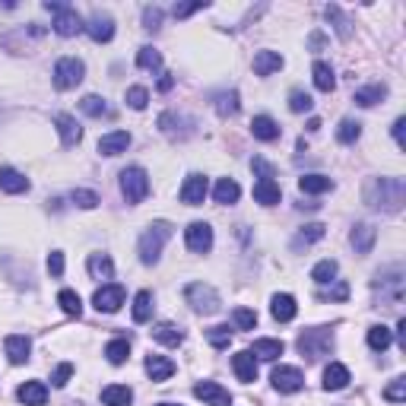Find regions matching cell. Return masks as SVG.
Here are the masks:
<instances>
[{
	"label": "cell",
	"instance_id": "obj_4",
	"mask_svg": "<svg viewBox=\"0 0 406 406\" xmlns=\"http://www.w3.org/2000/svg\"><path fill=\"white\" fill-rule=\"evenodd\" d=\"M184 298H187V305H191L197 314H216V311L222 308L219 292H216L210 282H191V286L184 289Z\"/></svg>",
	"mask_w": 406,
	"mask_h": 406
},
{
	"label": "cell",
	"instance_id": "obj_59",
	"mask_svg": "<svg viewBox=\"0 0 406 406\" xmlns=\"http://www.w3.org/2000/svg\"><path fill=\"white\" fill-rule=\"evenodd\" d=\"M403 127H406V117H397V121H393V140H397V146L400 150H403Z\"/></svg>",
	"mask_w": 406,
	"mask_h": 406
},
{
	"label": "cell",
	"instance_id": "obj_37",
	"mask_svg": "<svg viewBox=\"0 0 406 406\" xmlns=\"http://www.w3.org/2000/svg\"><path fill=\"white\" fill-rule=\"evenodd\" d=\"M324 232H327V226H321V222H311V226H305L302 232L296 235V248H308V245H314V241H321L324 238Z\"/></svg>",
	"mask_w": 406,
	"mask_h": 406
},
{
	"label": "cell",
	"instance_id": "obj_23",
	"mask_svg": "<svg viewBox=\"0 0 406 406\" xmlns=\"http://www.w3.org/2000/svg\"><path fill=\"white\" fill-rule=\"evenodd\" d=\"M0 191H7V194H22L29 191V178L22 172H16V168L3 166L0 168Z\"/></svg>",
	"mask_w": 406,
	"mask_h": 406
},
{
	"label": "cell",
	"instance_id": "obj_2",
	"mask_svg": "<svg viewBox=\"0 0 406 406\" xmlns=\"http://www.w3.org/2000/svg\"><path fill=\"white\" fill-rule=\"evenodd\" d=\"M298 352H302L308 362H317V358L331 356L333 349V331L331 327H314V331H305L302 337H298Z\"/></svg>",
	"mask_w": 406,
	"mask_h": 406
},
{
	"label": "cell",
	"instance_id": "obj_43",
	"mask_svg": "<svg viewBox=\"0 0 406 406\" xmlns=\"http://www.w3.org/2000/svg\"><path fill=\"white\" fill-rule=\"evenodd\" d=\"M137 67L140 70H159L162 67V55H159L152 45H146V48L137 51Z\"/></svg>",
	"mask_w": 406,
	"mask_h": 406
},
{
	"label": "cell",
	"instance_id": "obj_48",
	"mask_svg": "<svg viewBox=\"0 0 406 406\" xmlns=\"http://www.w3.org/2000/svg\"><path fill=\"white\" fill-rule=\"evenodd\" d=\"M317 298H324V302H346V298H349V286H346L343 280H337L331 289L317 292Z\"/></svg>",
	"mask_w": 406,
	"mask_h": 406
},
{
	"label": "cell",
	"instance_id": "obj_56",
	"mask_svg": "<svg viewBox=\"0 0 406 406\" xmlns=\"http://www.w3.org/2000/svg\"><path fill=\"white\" fill-rule=\"evenodd\" d=\"M207 3H175V10H172V16L175 20H187L191 13H197V10H203Z\"/></svg>",
	"mask_w": 406,
	"mask_h": 406
},
{
	"label": "cell",
	"instance_id": "obj_51",
	"mask_svg": "<svg viewBox=\"0 0 406 406\" xmlns=\"http://www.w3.org/2000/svg\"><path fill=\"white\" fill-rule=\"evenodd\" d=\"M146 102H150V92H146L143 86H131V89H127V105H131L133 111H143Z\"/></svg>",
	"mask_w": 406,
	"mask_h": 406
},
{
	"label": "cell",
	"instance_id": "obj_40",
	"mask_svg": "<svg viewBox=\"0 0 406 406\" xmlns=\"http://www.w3.org/2000/svg\"><path fill=\"white\" fill-rule=\"evenodd\" d=\"M57 305H61L64 314H70V317H80V314H83V302H80V296H76L73 289H61V296H57Z\"/></svg>",
	"mask_w": 406,
	"mask_h": 406
},
{
	"label": "cell",
	"instance_id": "obj_31",
	"mask_svg": "<svg viewBox=\"0 0 406 406\" xmlns=\"http://www.w3.org/2000/svg\"><path fill=\"white\" fill-rule=\"evenodd\" d=\"M86 267H89L92 280H111V276H115V263H111L108 254H89Z\"/></svg>",
	"mask_w": 406,
	"mask_h": 406
},
{
	"label": "cell",
	"instance_id": "obj_34",
	"mask_svg": "<svg viewBox=\"0 0 406 406\" xmlns=\"http://www.w3.org/2000/svg\"><path fill=\"white\" fill-rule=\"evenodd\" d=\"M391 343H393V331H387L384 324H375V327H368V346H372L375 352H384Z\"/></svg>",
	"mask_w": 406,
	"mask_h": 406
},
{
	"label": "cell",
	"instance_id": "obj_41",
	"mask_svg": "<svg viewBox=\"0 0 406 406\" xmlns=\"http://www.w3.org/2000/svg\"><path fill=\"white\" fill-rule=\"evenodd\" d=\"M105 356H108L111 365H124L127 356H131V343H127V340H111V343L105 346Z\"/></svg>",
	"mask_w": 406,
	"mask_h": 406
},
{
	"label": "cell",
	"instance_id": "obj_28",
	"mask_svg": "<svg viewBox=\"0 0 406 406\" xmlns=\"http://www.w3.org/2000/svg\"><path fill=\"white\" fill-rule=\"evenodd\" d=\"M280 197H282V191H280V184H276L273 178H263V181H257V184H254V200H257V203H263V207L280 203Z\"/></svg>",
	"mask_w": 406,
	"mask_h": 406
},
{
	"label": "cell",
	"instance_id": "obj_22",
	"mask_svg": "<svg viewBox=\"0 0 406 406\" xmlns=\"http://www.w3.org/2000/svg\"><path fill=\"white\" fill-rule=\"evenodd\" d=\"M16 397H20V403H26V406H45V400H48V387H45L42 381H26V384L16 391Z\"/></svg>",
	"mask_w": 406,
	"mask_h": 406
},
{
	"label": "cell",
	"instance_id": "obj_19",
	"mask_svg": "<svg viewBox=\"0 0 406 406\" xmlns=\"http://www.w3.org/2000/svg\"><path fill=\"white\" fill-rule=\"evenodd\" d=\"M3 346H7V358L13 365H26L29 362V352H32V343H29V337H22V333H10Z\"/></svg>",
	"mask_w": 406,
	"mask_h": 406
},
{
	"label": "cell",
	"instance_id": "obj_27",
	"mask_svg": "<svg viewBox=\"0 0 406 406\" xmlns=\"http://www.w3.org/2000/svg\"><path fill=\"white\" fill-rule=\"evenodd\" d=\"M282 67V55L280 51H257L254 55V73L257 76H270Z\"/></svg>",
	"mask_w": 406,
	"mask_h": 406
},
{
	"label": "cell",
	"instance_id": "obj_10",
	"mask_svg": "<svg viewBox=\"0 0 406 406\" xmlns=\"http://www.w3.org/2000/svg\"><path fill=\"white\" fill-rule=\"evenodd\" d=\"M273 387L280 393H298L305 387V375L298 372V368H292V365H280V368H273Z\"/></svg>",
	"mask_w": 406,
	"mask_h": 406
},
{
	"label": "cell",
	"instance_id": "obj_9",
	"mask_svg": "<svg viewBox=\"0 0 406 406\" xmlns=\"http://www.w3.org/2000/svg\"><path fill=\"white\" fill-rule=\"evenodd\" d=\"M184 241H187V251L207 254V251L213 248V229H210L207 222H191V226L184 229Z\"/></svg>",
	"mask_w": 406,
	"mask_h": 406
},
{
	"label": "cell",
	"instance_id": "obj_32",
	"mask_svg": "<svg viewBox=\"0 0 406 406\" xmlns=\"http://www.w3.org/2000/svg\"><path fill=\"white\" fill-rule=\"evenodd\" d=\"M384 99H387V86L375 83V86H365V89H356V99H352V102L362 105V108H372V105L384 102Z\"/></svg>",
	"mask_w": 406,
	"mask_h": 406
},
{
	"label": "cell",
	"instance_id": "obj_38",
	"mask_svg": "<svg viewBox=\"0 0 406 406\" xmlns=\"http://www.w3.org/2000/svg\"><path fill=\"white\" fill-rule=\"evenodd\" d=\"M152 317V292H137V298H133V321L137 324H146Z\"/></svg>",
	"mask_w": 406,
	"mask_h": 406
},
{
	"label": "cell",
	"instance_id": "obj_7",
	"mask_svg": "<svg viewBox=\"0 0 406 406\" xmlns=\"http://www.w3.org/2000/svg\"><path fill=\"white\" fill-rule=\"evenodd\" d=\"M121 194H124L127 203H143L146 194H150V175L140 166L124 168V172H121Z\"/></svg>",
	"mask_w": 406,
	"mask_h": 406
},
{
	"label": "cell",
	"instance_id": "obj_11",
	"mask_svg": "<svg viewBox=\"0 0 406 406\" xmlns=\"http://www.w3.org/2000/svg\"><path fill=\"white\" fill-rule=\"evenodd\" d=\"M207 191H210V181H207V175H187L184 178V184H181V200H184L187 207H200L203 203V197H207Z\"/></svg>",
	"mask_w": 406,
	"mask_h": 406
},
{
	"label": "cell",
	"instance_id": "obj_30",
	"mask_svg": "<svg viewBox=\"0 0 406 406\" xmlns=\"http://www.w3.org/2000/svg\"><path fill=\"white\" fill-rule=\"evenodd\" d=\"M238 197H241L238 181H232V178H219V181H216V191H213V200H216V203L229 207V203H235Z\"/></svg>",
	"mask_w": 406,
	"mask_h": 406
},
{
	"label": "cell",
	"instance_id": "obj_13",
	"mask_svg": "<svg viewBox=\"0 0 406 406\" xmlns=\"http://www.w3.org/2000/svg\"><path fill=\"white\" fill-rule=\"evenodd\" d=\"M349 241H352V248H356V254H372L375 241H378V229L372 222H358L349 232Z\"/></svg>",
	"mask_w": 406,
	"mask_h": 406
},
{
	"label": "cell",
	"instance_id": "obj_8",
	"mask_svg": "<svg viewBox=\"0 0 406 406\" xmlns=\"http://www.w3.org/2000/svg\"><path fill=\"white\" fill-rule=\"evenodd\" d=\"M92 305H96L99 311H105V314H115V311L124 305V286H117V282H105L102 289H96Z\"/></svg>",
	"mask_w": 406,
	"mask_h": 406
},
{
	"label": "cell",
	"instance_id": "obj_12",
	"mask_svg": "<svg viewBox=\"0 0 406 406\" xmlns=\"http://www.w3.org/2000/svg\"><path fill=\"white\" fill-rule=\"evenodd\" d=\"M194 397L203 400L207 406H232V393L222 384H216V381H200V384L194 387Z\"/></svg>",
	"mask_w": 406,
	"mask_h": 406
},
{
	"label": "cell",
	"instance_id": "obj_25",
	"mask_svg": "<svg viewBox=\"0 0 406 406\" xmlns=\"http://www.w3.org/2000/svg\"><path fill=\"white\" fill-rule=\"evenodd\" d=\"M251 133H254L257 140H263V143H273V140H280V124L267 115H257L254 121H251Z\"/></svg>",
	"mask_w": 406,
	"mask_h": 406
},
{
	"label": "cell",
	"instance_id": "obj_24",
	"mask_svg": "<svg viewBox=\"0 0 406 406\" xmlns=\"http://www.w3.org/2000/svg\"><path fill=\"white\" fill-rule=\"evenodd\" d=\"M146 375L152 381H168L175 375V362L166 356H146Z\"/></svg>",
	"mask_w": 406,
	"mask_h": 406
},
{
	"label": "cell",
	"instance_id": "obj_54",
	"mask_svg": "<svg viewBox=\"0 0 406 406\" xmlns=\"http://www.w3.org/2000/svg\"><path fill=\"white\" fill-rule=\"evenodd\" d=\"M159 26H162V10H159V7H146L143 10V29L156 32Z\"/></svg>",
	"mask_w": 406,
	"mask_h": 406
},
{
	"label": "cell",
	"instance_id": "obj_57",
	"mask_svg": "<svg viewBox=\"0 0 406 406\" xmlns=\"http://www.w3.org/2000/svg\"><path fill=\"white\" fill-rule=\"evenodd\" d=\"M48 273L51 276H64V254H61V251H51V254H48Z\"/></svg>",
	"mask_w": 406,
	"mask_h": 406
},
{
	"label": "cell",
	"instance_id": "obj_60",
	"mask_svg": "<svg viewBox=\"0 0 406 406\" xmlns=\"http://www.w3.org/2000/svg\"><path fill=\"white\" fill-rule=\"evenodd\" d=\"M175 86V76L172 73H162V80H159V92H168Z\"/></svg>",
	"mask_w": 406,
	"mask_h": 406
},
{
	"label": "cell",
	"instance_id": "obj_18",
	"mask_svg": "<svg viewBox=\"0 0 406 406\" xmlns=\"http://www.w3.org/2000/svg\"><path fill=\"white\" fill-rule=\"evenodd\" d=\"M232 368H235V375H238V381H245V384L257 381V358L251 356L248 349L235 352V356H232Z\"/></svg>",
	"mask_w": 406,
	"mask_h": 406
},
{
	"label": "cell",
	"instance_id": "obj_55",
	"mask_svg": "<svg viewBox=\"0 0 406 406\" xmlns=\"http://www.w3.org/2000/svg\"><path fill=\"white\" fill-rule=\"evenodd\" d=\"M70 375H73V365L70 362H64V365H57L55 368V375H51V381H55V387H64L70 381Z\"/></svg>",
	"mask_w": 406,
	"mask_h": 406
},
{
	"label": "cell",
	"instance_id": "obj_50",
	"mask_svg": "<svg viewBox=\"0 0 406 406\" xmlns=\"http://www.w3.org/2000/svg\"><path fill=\"white\" fill-rule=\"evenodd\" d=\"M80 108H83L89 117H102V115H108V105H105V99H99V96H86L83 102H80Z\"/></svg>",
	"mask_w": 406,
	"mask_h": 406
},
{
	"label": "cell",
	"instance_id": "obj_52",
	"mask_svg": "<svg viewBox=\"0 0 406 406\" xmlns=\"http://www.w3.org/2000/svg\"><path fill=\"white\" fill-rule=\"evenodd\" d=\"M311 105H314V99H311L308 92H302V89H296L289 96V108L296 111V115H302V111H311Z\"/></svg>",
	"mask_w": 406,
	"mask_h": 406
},
{
	"label": "cell",
	"instance_id": "obj_35",
	"mask_svg": "<svg viewBox=\"0 0 406 406\" xmlns=\"http://www.w3.org/2000/svg\"><path fill=\"white\" fill-rule=\"evenodd\" d=\"M298 187H302V194H324L333 187V181L327 178V175H302V178H298Z\"/></svg>",
	"mask_w": 406,
	"mask_h": 406
},
{
	"label": "cell",
	"instance_id": "obj_47",
	"mask_svg": "<svg viewBox=\"0 0 406 406\" xmlns=\"http://www.w3.org/2000/svg\"><path fill=\"white\" fill-rule=\"evenodd\" d=\"M207 340H210V346H216V349H226L229 340H232V331H229L226 324H216V327L207 331Z\"/></svg>",
	"mask_w": 406,
	"mask_h": 406
},
{
	"label": "cell",
	"instance_id": "obj_26",
	"mask_svg": "<svg viewBox=\"0 0 406 406\" xmlns=\"http://www.w3.org/2000/svg\"><path fill=\"white\" fill-rule=\"evenodd\" d=\"M346 384H349V368H346V365L331 362L324 368V387H327V391H343Z\"/></svg>",
	"mask_w": 406,
	"mask_h": 406
},
{
	"label": "cell",
	"instance_id": "obj_42",
	"mask_svg": "<svg viewBox=\"0 0 406 406\" xmlns=\"http://www.w3.org/2000/svg\"><path fill=\"white\" fill-rule=\"evenodd\" d=\"M333 276H337V261H321V263H314V270H311V280H314L317 286L333 282Z\"/></svg>",
	"mask_w": 406,
	"mask_h": 406
},
{
	"label": "cell",
	"instance_id": "obj_58",
	"mask_svg": "<svg viewBox=\"0 0 406 406\" xmlns=\"http://www.w3.org/2000/svg\"><path fill=\"white\" fill-rule=\"evenodd\" d=\"M251 168H254V172L261 175V181H263V178H273V168H270V162H263L261 156L251 159Z\"/></svg>",
	"mask_w": 406,
	"mask_h": 406
},
{
	"label": "cell",
	"instance_id": "obj_45",
	"mask_svg": "<svg viewBox=\"0 0 406 406\" xmlns=\"http://www.w3.org/2000/svg\"><path fill=\"white\" fill-rule=\"evenodd\" d=\"M358 137H362V124H358V121H349V117H346L343 124L337 127V140H340V143L349 146V143H356Z\"/></svg>",
	"mask_w": 406,
	"mask_h": 406
},
{
	"label": "cell",
	"instance_id": "obj_17",
	"mask_svg": "<svg viewBox=\"0 0 406 406\" xmlns=\"http://www.w3.org/2000/svg\"><path fill=\"white\" fill-rule=\"evenodd\" d=\"M55 124H57V133H61L64 146H76L80 140H83V127H80V121L70 115H57L55 117Z\"/></svg>",
	"mask_w": 406,
	"mask_h": 406
},
{
	"label": "cell",
	"instance_id": "obj_53",
	"mask_svg": "<svg viewBox=\"0 0 406 406\" xmlns=\"http://www.w3.org/2000/svg\"><path fill=\"white\" fill-rule=\"evenodd\" d=\"M384 400H391V403H403L406 400V378L391 381V387L384 391Z\"/></svg>",
	"mask_w": 406,
	"mask_h": 406
},
{
	"label": "cell",
	"instance_id": "obj_1",
	"mask_svg": "<svg viewBox=\"0 0 406 406\" xmlns=\"http://www.w3.org/2000/svg\"><path fill=\"white\" fill-rule=\"evenodd\" d=\"M406 200L403 178H368L365 181V203L372 210H384V213H400Z\"/></svg>",
	"mask_w": 406,
	"mask_h": 406
},
{
	"label": "cell",
	"instance_id": "obj_21",
	"mask_svg": "<svg viewBox=\"0 0 406 406\" xmlns=\"http://www.w3.org/2000/svg\"><path fill=\"white\" fill-rule=\"evenodd\" d=\"M270 314H273L280 324H289L292 317L298 314L296 298H292V296H286V292H282V296H273V302H270Z\"/></svg>",
	"mask_w": 406,
	"mask_h": 406
},
{
	"label": "cell",
	"instance_id": "obj_5",
	"mask_svg": "<svg viewBox=\"0 0 406 406\" xmlns=\"http://www.w3.org/2000/svg\"><path fill=\"white\" fill-rule=\"evenodd\" d=\"M45 10H51V13H55V32L61 35V38H73V35H80V32H83V26H86V22L80 20V13H76L73 7L48 0V3H45Z\"/></svg>",
	"mask_w": 406,
	"mask_h": 406
},
{
	"label": "cell",
	"instance_id": "obj_33",
	"mask_svg": "<svg viewBox=\"0 0 406 406\" xmlns=\"http://www.w3.org/2000/svg\"><path fill=\"white\" fill-rule=\"evenodd\" d=\"M311 73H314V86H317V89H321V92H333V86H337V76H333V67H331V64L317 61Z\"/></svg>",
	"mask_w": 406,
	"mask_h": 406
},
{
	"label": "cell",
	"instance_id": "obj_39",
	"mask_svg": "<svg viewBox=\"0 0 406 406\" xmlns=\"http://www.w3.org/2000/svg\"><path fill=\"white\" fill-rule=\"evenodd\" d=\"M324 13H327V20L333 22V29H337V35H340V38H343V42H346V38H349V35H352V29H349V20H346V13H343V10L337 7V3H331V7L324 10Z\"/></svg>",
	"mask_w": 406,
	"mask_h": 406
},
{
	"label": "cell",
	"instance_id": "obj_46",
	"mask_svg": "<svg viewBox=\"0 0 406 406\" xmlns=\"http://www.w3.org/2000/svg\"><path fill=\"white\" fill-rule=\"evenodd\" d=\"M232 321H235V327H238V331H254V327H257V311L235 308L232 311Z\"/></svg>",
	"mask_w": 406,
	"mask_h": 406
},
{
	"label": "cell",
	"instance_id": "obj_29",
	"mask_svg": "<svg viewBox=\"0 0 406 406\" xmlns=\"http://www.w3.org/2000/svg\"><path fill=\"white\" fill-rule=\"evenodd\" d=\"M102 403L105 406H131L133 403V391L124 384H108L102 391Z\"/></svg>",
	"mask_w": 406,
	"mask_h": 406
},
{
	"label": "cell",
	"instance_id": "obj_15",
	"mask_svg": "<svg viewBox=\"0 0 406 406\" xmlns=\"http://www.w3.org/2000/svg\"><path fill=\"white\" fill-rule=\"evenodd\" d=\"M159 127H162V133L172 140H184L187 133H191V121L181 115H175V111H166V115L159 117Z\"/></svg>",
	"mask_w": 406,
	"mask_h": 406
},
{
	"label": "cell",
	"instance_id": "obj_3",
	"mask_svg": "<svg viewBox=\"0 0 406 406\" xmlns=\"http://www.w3.org/2000/svg\"><path fill=\"white\" fill-rule=\"evenodd\" d=\"M172 238V226L168 222H152L143 235H140V261L143 263H156L162 257L166 241Z\"/></svg>",
	"mask_w": 406,
	"mask_h": 406
},
{
	"label": "cell",
	"instance_id": "obj_36",
	"mask_svg": "<svg viewBox=\"0 0 406 406\" xmlns=\"http://www.w3.org/2000/svg\"><path fill=\"white\" fill-rule=\"evenodd\" d=\"M251 356L263 358V362H273V358L282 356V343H280V340H254V349H251Z\"/></svg>",
	"mask_w": 406,
	"mask_h": 406
},
{
	"label": "cell",
	"instance_id": "obj_61",
	"mask_svg": "<svg viewBox=\"0 0 406 406\" xmlns=\"http://www.w3.org/2000/svg\"><path fill=\"white\" fill-rule=\"evenodd\" d=\"M159 406H178V403H159Z\"/></svg>",
	"mask_w": 406,
	"mask_h": 406
},
{
	"label": "cell",
	"instance_id": "obj_49",
	"mask_svg": "<svg viewBox=\"0 0 406 406\" xmlns=\"http://www.w3.org/2000/svg\"><path fill=\"white\" fill-rule=\"evenodd\" d=\"M70 200H73V203H76L80 210H92V207H99V194H96V191H86V187H76V191L70 194Z\"/></svg>",
	"mask_w": 406,
	"mask_h": 406
},
{
	"label": "cell",
	"instance_id": "obj_16",
	"mask_svg": "<svg viewBox=\"0 0 406 406\" xmlns=\"http://www.w3.org/2000/svg\"><path fill=\"white\" fill-rule=\"evenodd\" d=\"M127 146H131V133L127 131H111L99 140V152L102 156H121V152H127Z\"/></svg>",
	"mask_w": 406,
	"mask_h": 406
},
{
	"label": "cell",
	"instance_id": "obj_20",
	"mask_svg": "<svg viewBox=\"0 0 406 406\" xmlns=\"http://www.w3.org/2000/svg\"><path fill=\"white\" fill-rule=\"evenodd\" d=\"M152 340L162 343V346H181V343H184V331H181L178 324H172V321H162V324L152 327Z\"/></svg>",
	"mask_w": 406,
	"mask_h": 406
},
{
	"label": "cell",
	"instance_id": "obj_44",
	"mask_svg": "<svg viewBox=\"0 0 406 406\" xmlns=\"http://www.w3.org/2000/svg\"><path fill=\"white\" fill-rule=\"evenodd\" d=\"M216 111H219L222 117L238 115V92H219V96H216Z\"/></svg>",
	"mask_w": 406,
	"mask_h": 406
},
{
	"label": "cell",
	"instance_id": "obj_6",
	"mask_svg": "<svg viewBox=\"0 0 406 406\" xmlns=\"http://www.w3.org/2000/svg\"><path fill=\"white\" fill-rule=\"evenodd\" d=\"M83 76H86V64L80 57H61L55 64V86L61 92L76 89V86L83 83Z\"/></svg>",
	"mask_w": 406,
	"mask_h": 406
},
{
	"label": "cell",
	"instance_id": "obj_14",
	"mask_svg": "<svg viewBox=\"0 0 406 406\" xmlns=\"http://www.w3.org/2000/svg\"><path fill=\"white\" fill-rule=\"evenodd\" d=\"M83 29L89 32L92 42H99V45H102V42H111V38H115V20H111V16H105V13H96Z\"/></svg>",
	"mask_w": 406,
	"mask_h": 406
}]
</instances>
